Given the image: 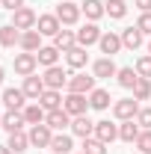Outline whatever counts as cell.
Here are the masks:
<instances>
[{
    "label": "cell",
    "instance_id": "6da1fadb",
    "mask_svg": "<svg viewBox=\"0 0 151 154\" xmlns=\"http://www.w3.org/2000/svg\"><path fill=\"white\" fill-rule=\"evenodd\" d=\"M27 136H30V145H33V148H51V139H54V131H51V128H48V125L42 122V125H33Z\"/></svg>",
    "mask_w": 151,
    "mask_h": 154
},
{
    "label": "cell",
    "instance_id": "7a4b0ae2",
    "mask_svg": "<svg viewBox=\"0 0 151 154\" xmlns=\"http://www.w3.org/2000/svg\"><path fill=\"white\" fill-rule=\"evenodd\" d=\"M36 24H39V15L33 9H27V6H21V9L12 12V27H18L21 33L24 30H36Z\"/></svg>",
    "mask_w": 151,
    "mask_h": 154
},
{
    "label": "cell",
    "instance_id": "3957f363",
    "mask_svg": "<svg viewBox=\"0 0 151 154\" xmlns=\"http://www.w3.org/2000/svg\"><path fill=\"white\" fill-rule=\"evenodd\" d=\"M62 110H65L68 116H86V110H89V101H86V95L68 92V98L62 101Z\"/></svg>",
    "mask_w": 151,
    "mask_h": 154
},
{
    "label": "cell",
    "instance_id": "277c9868",
    "mask_svg": "<svg viewBox=\"0 0 151 154\" xmlns=\"http://www.w3.org/2000/svg\"><path fill=\"white\" fill-rule=\"evenodd\" d=\"M113 113H116V119H122V122H131V119H136V113H139V104H136V98H122V101H116Z\"/></svg>",
    "mask_w": 151,
    "mask_h": 154
},
{
    "label": "cell",
    "instance_id": "5b68a950",
    "mask_svg": "<svg viewBox=\"0 0 151 154\" xmlns=\"http://www.w3.org/2000/svg\"><path fill=\"white\" fill-rule=\"evenodd\" d=\"M54 15L59 18V24H77V21H80V15H83V9H80L77 3H71V0H68V3H59Z\"/></svg>",
    "mask_w": 151,
    "mask_h": 154
},
{
    "label": "cell",
    "instance_id": "8992f818",
    "mask_svg": "<svg viewBox=\"0 0 151 154\" xmlns=\"http://www.w3.org/2000/svg\"><path fill=\"white\" fill-rule=\"evenodd\" d=\"M101 36H104V33H101V30H98V24H86V27H80V30H77V45H80V48H89V45H95V42H101Z\"/></svg>",
    "mask_w": 151,
    "mask_h": 154
},
{
    "label": "cell",
    "instance_id": "52a82bcc",
    "mask_svg": "<svg viewBox=\"0 0 151 154\" xmlns=\"http://www.w3.org/2000/svg\"><path fill=\"white\" fill-rule=\"evenodd\" d=\"M42 80H45V86H48V89H62V86H68V74H65L59 65H51V68L45 71Z\"/></svg>",
    "mask_w": 151,
    "mask_h": 154
},
{
    "label": "cell",
    "instance_id": "ba28073f",
    "mask_svg": "<svg viewBox=\"0 0 151 154\" xmlns=\"http://www.w3.org/2000/svg\"><path fill=\"white\" fill-rule=\"evenodd\" d=\"M36 65H39V57H36V54H27V51H24V54L15 57V71H18L21 77H30L33 71H36Z\"/></svg>",
    "mask_w": 151,
    "mask_h": 154
},
{
    "label": "cell",
    "instance_id": "9c48e42d",
    "mask_svg": "<svg viewBox=\"0 0 151 154\" xmlns=\"http://www.w3.org/2000/svg\"><path fill=\"white\" fill-rule=\"evenodd\" d=\"M92 136H95V139H101V142H113L116 136H119V125L101 119V122H95V134Z\"/></svg>",
    "mask_w": 151,
    "mask_h": 154
},
{
    "label": "cell",
    "instance_id": "30bf717a",
    "mask_svg": "<svg viewBox=\"0 0 151 154\" xmlns=\"http://www.w3.org/2000/svg\"><path fill=\"white\" fill-rule=\"evenodd\" d=\"M95 89V77H86V74H71L68 77V92H77V95H86Z\"/></svg>",
    "mask_w": 151,
    "mask_h": 154
},
{
    "label": "cell",
    "instance_id": "8fae6325",
    "mask_svg": "<svg viewBox=\"0 0 151 154\" xmlns=\"http://www.w3.org/2000/svg\"><path fill=\"white\" fill-rule=\"evenodd\" d=\"M45 125H48L51 131H62V128H71V116L65 113V110H51V113L45 116Z\"/></svg>",
    "mask_w": 151,
    "mask_h": 154
},
{
    "label": "cell",
    "instance_id": "7c38bea8",
    "mask_svg": "<svg viewBox=\"0 0 151 154\" xmlns=\"http://www.w3.org/2000/svg\"><path fill=\"white\" fill-rule=\"evenodd\" d=\"M36 30L42 33V36H57L59 30H62V24H59V18H57V15H39Z\"/></svg>",
    "mask_w": 151,
    "mask_h": 154
},
{
    "label": "cell",
    "instance_id": "4fadbf2b",
    "mask_svg": "<svg viewBox=\"0 0 151 154\" xmlns=\"http://www.w3.org/2000/svg\"><path fill=\"white\" fill-rule=\"evenodd\" d=\"M21 89H24V95L27 98H42V92H45V89H48V86H45V80H42V77H36V74H30V77H24V86H21Z\"/></svg>",
    "mask_w": 151,
    "mask_h": 154
},
{
    "label": "cell",
    "instance_id": "5bb4252c",
    "mask_svg": "<svg viewBox=\"0 0 151 154\" xmlns=\"http://www.w3.org/2000/svg\"><path fill=\"white\" fill-rule=\"evenodd\" d=\"M18 45L27 51V54H39V48H42V33H39V30H24Z\"/></svg>",
    "mask_w": 151,
    "mask_h": 154
},
{
    "label": "cell",
    "instance_id": "9a60e30c",
    "mask_svg": "<svg viewBox=\"0 0 151 154\" xmlns=\"http://www.w3.org/2000/svg\"><path fill=\"white\" fill-rule=\"evenodd\" d=\"M71 134L89 139V136L95 134V122H89V116H74V122H71Z\"/></svg>",
    "mask_w": 151,
    "mask_h": 154
},
{
    "label": "cell",
    "instance_id": "2e32d148",
    "mask_svg": "<svg viewBox=\"0 0 151 154\" xmlns=\"http://www.w3.org/2000/svg\"><path fill=\"white\" fill-rule=\"evenodd\" d=\"M54 48L62 51V54H68L71 48H77V33H71V30H59L57 36H54Z\"/></svg>",
    "mask_w": 151,
    "mask_h": 154
},
{
    "label": "cell",
    "instance_id": "e0dca14e",
    "mask_svg": "<svg viewBox=\"0 0 151 154\" xmlns=\"http://www.w3.org/2000/svg\"><path fill=\"white\" fill-rule=\"evenodd\" d=\"M101 54H107V57H113V54H119L125 45H122V36H116V33H104L101 36Z\"/></svg>",
    "mask_w": 151,
    "mask_h": 154
},
{
    "label": "cell",
    "instance_id": "ac0fdd59",
    "mask_svg": "<svg viewBox=\"0 0 151 154\" xmlns=\"http://www.w3.org/2000/svg\"><path fill=\"white\" fill-rule=\"evenodd\" d=\"M39 104L51 113V110H62V95H59V89H45L42 98H39Z\"/></svg>",
    "mask_w": 151,
    "mask_h": 154
},
{
    "label": "cell",
    "instance_id": "d6986e66",
    "mask_svg": "<svg viewBox=\"0 0 151 154\" xmlns=\"http://www.w3.org/2000/svg\"><path fill=\"white\" fill-rule=\"evenodd\" d=\"M27 122H24V113L21 110H6L3 113V128L9 131V134H15V131H21Z\"/></svg>",
    "mask_w": 151,
    "mask_h": 154
},
{
    "label": "cell",
    "instance_id": "ffe728a7",
    "mask_svg": "<svg viewBox=\"0 0 151 154\" xmlns=\"http://www.w3.org/2000/svg\"><path fill=\"white\" fill-rule=\"evenodd\" d=\"M122 45L128 48V51H136L139 45H142V30L133 24V27H128V30H122Z\"/></svg>",
    "mask_w": 151,
    "mask_h": 154
},
{
    "label": "cell",
    "instance_id": "44dd1931",
    "mask_svg": "<svg viewBox=\"0 0 151 154\" xmlns=\"http://www.w3.org/2000/svg\"><path fill=\"white\" fill-rule=\"evenodd\" d=\"M24 101H27L24 89H6V92H3V104H6V110H24Z\"/></svg>",
    "mask_w": 151,
    "mask_h": 154
},
{
    "label": "cell",
    "instance_id": "7402d4cb",
    "mask_svg": "<svg viewBox=\"0 0 151 154\" xmlns=\"http://www.w3.org/2000/svg\"><path fill=\"white\" fill-rule=\"evenodd\" d=\"M116 62L113 57H104V59H95V65H92V74L95 77H116Z\"/></svg>",
    "mask_w": 151,
    "mask_h": 154
},
{
    "label": "cell",
    "instance_id": "603a6c76",
    "mask_svg": "<svg viewBox=\"0 0 151 154\" xmlns=\"http://www.w3.org/2000/svg\"><path fill=\"white\" fill-rule=\"evenodd\" d=\"M18 42H21V30L18 27H12V24L0 27V48H15Z\"/></svg>",
    "mask_w": 151,
    "mask_h": 154
},
{
    "label": "cell",
    "instance_id": "cb8c5ba5",
    "mask_svg": "<svg viewBox=\"0 0 151 154\" xmlns=\"http://www.w3.org/2000/svg\"><path fill=\"white\" fill-rule=\"evenodd\" d=\"M21 113H24V122H27V125H42L45 116H48V110H45L42 104H30V107H24Z\"/></svg>",
    "mask_w": 151,
    "mask_h": 154
},
{
    "label": "cell",
    "instance_id": "d4e9b609",
    "mask_svg": "<svg viewBox=\"0 0 151 154\" xmlns=\"http://www.w3.org/2000/svg\"><path fill=\"white\" fill-rule=\"evenodd\" d=\"M86 59H89V54H86V48H71L68 54H65V62H68V68H83L86 65Z\"/></svg>",
    "mask_w": 151,
    "mask_h": 154
},
{
    "label": "cell",
    "instance_id": "484cf974",
    "mask_svg": "<svg viewBox=\"0 0 151 154\" xmlns=\"http://www.w3.org/2000/svg\"><path fill=\"white\" fill-rule=\"evenodd\" d=\"M80 9H83V15H86L89 21H98L101 15H107L101 0H83V3H80Z\"/></svg>",
    "mask_w": 151,
    "mask_h": 154
},
{
    "label": "cell",
    "instance_id": "4316f807",
    "mask_svg": "<svg viewBox=\"0 0 151 154\" xmlns=\"http://www.w3.org/2000/svg\"><path fill=\"white\" fill-rule=\"evenodd\" d=\"M89 107L92 110H107L110 107V92L107 89H92L89 92Z\"/></svg>",
    "mask_w": 151,
    "mask_h": 154
},
{
    "label": "cell",
    "instance_id": "83f0119b",
    "mask_svg": "<svg viewBox=\"0 0 151 154\" xmlns=\"http://www.w3.org/2000/svg\"><path fill=\"white\" fill-rule=\"evenodd\" d=\"M6 145H9L15 154H21V151L30 148V136L24 134V131H15V134H9V142H6Z\"/></svg>",
    "mask_w": 151,
    "mask_h": 154
},
{
    "label": "cell",
    "instance_id": "f1b7e54d",
    "mask_svg": "<svg viewBox=\"0 0 151 154\" xmlns=\"http://www.w3.org/2000/svg\"><path fill=\"white\" fill-rule=\"evenodd\" d=\"M116 80H119V86L133 89V86H136V80H139V74H136L133 68H119V71H116Z\"/></svg>",
    "mask_w": 151,
    "mask_h": 154
},
{
    "label": "cell",
    "instance_id": "f546056e",
    "mask_svg": "<svg viewBox=\"0 0 151 154\" xmlns=\"http://www.w3.org/2000/svg\"><path fill=\"white\" fill-rule=\"evenodd\" d=\"M139 125H133V119L131 122H125V125H119V139H125V142H136V136H139Z\"/></svg>",
    "mask_w": 151,
    "mask_h": 154
},
{
    "label": "cell",
    "instance_id": "4dcf8cb0",
    "mask_svg": "<svg viewBox=\"0 0 151 154\" xmlns=\"http://www.w3.org/2000/svg\"><path fill=\"white\" fill-rule=\"evenodd\" d=\"M51 151L68 154V151H71V136H68V134H54V139H51Z\"/></svg>",
    "mask_w": 151,
    "mask_h": 154
},
{
    "label": "cell",
    "instance_id": "1f68e13d",
    "mask_svg": "<svg viewBox=\"0 0 151 154\" xmlns=\"http://www.w3.org/2000/svg\"><path fill=\"white\" fill-rule=\"evenodd\" d=\"M104 12H107L110 18H125V15H128V3H125V0H107V3H104Z\"/></svg>",
    "mask_w": 151,
    "mask_h": 154
},
{
    "label": "cell",
    "instance_id": "d6a6232c",
    "mask_svg": "<svg viewBox=\"0 0 151 154\" xmlns=\"http://www.w3.org/2000/svg\"><path fill=\"white\" fill-rule=\"evenodd\" d=\"M133 98H136V101H148V98H151V80H148V77H139V80H136Z\"/></svg>",
    "mask_w": 151,
    "mask_h": 154
},
{
    "label": "cell",
    "instance_id": "836d02e7",
    "mask_svg": "<svg viewBox=\"0 0 151 154\" xmlns=\"http://www.w3.org/2000/svg\"><path fill=\"white\" fill-rule=\"evenodd\" d=\"M39 62L45 65V68H51V65H57V57H59V51L57 48H39Z\"/></svg>",
    "mask_w": 151,
    "mask_h": 154
},
{
    "label": "cell",
    "instance_id": "e575fe53",
    "mask_svg": "<svg viewBox=\"0 0 151 154\" xmlns=\"http://www.w3.org/2000/svg\"><path fill=\"white\" fill-rule=\"evenodd\" d=\"M83 154H107V142H101V139H83Z\"/></svg>",
    "mask_w": 151,
    "mask_h": 154
},
{
    "label": "cell",
    "instance_id": "d590c367",
    "mask_svg": "<svg viewBox=\"0 0 151 154\" xmlns=\"http://www.w3.org/2000/svg\"><path fill=\"white\" fill-rule=\"evenodd\" d=\"M136 125H139L142 131H151V107H139V113H136Z\"/></svg>",
    "mask_w": 151,
    "mask_h": 154
},
{
    "label": "cell",
    "instance_id": "8d00e7d4",
    "mask_svg": "<svg viewBox=\"0 0 151 154\" xmlns=\"http://www.w3.org/2000/svg\"><path fill=\"white\" fill-rule=\"evenodd\" d=\"M136 148L142 154H151V131H139V136H136Z\"/></svg>",
    "mask_w": 151,
    "mask_h": 154
},
{
    "label": "cell",
    "instance_id": "74e56055",
    "mask_svg": "<svg viewBox=\"0 0 151 154\" xmlns=\"http://www.w3.org/2000/svg\"><path fill=\"white\" fill-rule=\"evenodd\" d=\"M136 74H139V77H148V80H151V54H148V57H139V59H136Z\"/></svg>",
    "mask_w": 151,
    "mask_h": 154
},
{
    "label": "cell",
    "instance_id": "f35d334b",
    "mask_svg": "<svg viewBox=\"0 0 151 154\" xmlns=\"http://www.w3.org/2000/svg\"><path fill=\"white\" fill-rule=\"evenodd\" d=\"M136 27L142 30V36H145V33H151V12H142V15L136 18Z\"/></svg>",
    "mask_w": 151,
    "mask_h": 154
},
{
    "label": "cell",
    "instance_id": "ab89813d",
    "mask_svg": "<svg viewBox=\"0 0 151 154\" xmlns=\"http://www.w3.org/2000/svg\"><path fill=\"white\" fill-rule=\"evenodd\" d=\"M133 6H136L139 12H151V0H133Z\"/></svg>",
    "mask_w": 151,
    "mask_h": 154
},
{
    "label": "cell",
    "instance_id": "60d3db41",
    "mask_svg": "<svg viewBox=\"0 0 151 154\" xmlns=\"http://www.w3.org/2000/svg\"><path fill=\"white\" fill-rule=\"evenodd\" d=\"M3 6L15 12V9H21V6H24V0H3Z\"/></svg>",
    "mask_w": 151,
    "mask_h": 154
},
{
    "label": "cell",
    "instance_id": "b9f144b4",
    "mask_svg": "<svg viewBox=\"0 0 151 154\" xmlns=\"http://www.w3.org/2000/svg\"><path fill=\"white\" fill-rule=\"evenodd\" d=\"M0 154H15V151H12L9 145H0Z\"/></svg>",
    "mask_w": 151,
    "mask_h": 154
},
{
    "label": "cell",
    "instance_id": "7bdbcfd3",
    "mask_svg": "<svg viewBox=\"0 0 151 154\" xmlns=\"http://www.w3.org/2000/svg\"><path fill=\"white\" fill-rule=\"evenodd\" d=\"M0 83H3V68H0Z\"/></svg>",
    "mask_w": 151,
    "mask_h": 154
},
{
    "label": "cell",
    "instance_id": "ee69618b",
    "mask_svg": "<svg viewBox=\"0 0 151 154\" xmlns=\"http://www.w3.org/2000/svg\"><path fill=\"white\" fill-rule=\"evenodd\" d=\"M0 128H3V116H0Z\"/></svg>",
    "mask_w": 151,
    "mask_h": 154
},
{
    "label": "cell",
    "instance_id": "f6af8a7d",
    "mask_svg": "<svg viewBox=\"0 0 151 154\" xmlns=\"http://www.w3.org/2000/svg\"><path fill=\"white\" fill-rule=\"evenodd\" d=\"M148 54H151V42H148Z\"/></svg>",
    "mask_w": 151,
    "mask_h": 154
},
{
    "label": "cell",
    "instance_id": "bcb514c9",
    "mask_svg": "<svg viewBox=\"0 0 151 154\" xmlns=\"http://www.w3.org/2000/svg\"><path fill=\"white\" fill-rule=\"evenodd\" d=\"M59 3H68V0H59Z\"/></svg>",
    "mask_w": 151,
    "mask_h": 154
},
{
    "label": "cell",
    "instance_id": "7dc6e473",
    "mask_svg": "<svg viewBox=\"0 0 151 154\" xmlns=\"http://www.w3.org/2000/svg\"><path fill=\"white\" fill-rule=\"evenodd\" d=\"M0 6H3V0H0Z\"/></svg>",
    "mask_w": 151,
    "mask_h": 154
},
{
    "label": "cell",
    "instance_id": "c3c4849f",
    "mask_svg": "<svg viewBox=\"0 0 151 154\" xmlns=\"http://www.w3.org/2000/svg\"><path fill=\"white\" fill-rule=\"evenodd\" d=\"M51 154H57V151H51Z\"/></svg>",
    "mask_w": 151,
    "mask_h": 154
},
{
    "label": "cell",
    "instance_id": "681fc988",
    "mask_svg": "<svg viewBox=\"0 0 151 154\" xmlns=\"http://www.w3.org/2000/svg\"><path fill=\"white\" fill-rule=\"evenodd\" d=\"M80 154H83V151H80Z\"/></svg>",
    "mask_w": 151,
    "mask_h": 154
},
{
    "label": "cell",
    "instance_id": "f907efd6",
    "mask_svg": "<svg viewBox=\"0 0 151 154\" xmlns=\"http://www.w3.org/2000/svg\"><path fill=\"white\" fill-rule=\"evenodd\" d=\"M139 154H142V151H139Z\"/></svg>",
    "mask_w": 151,
    "mask_h": 154
}]
</instances>
